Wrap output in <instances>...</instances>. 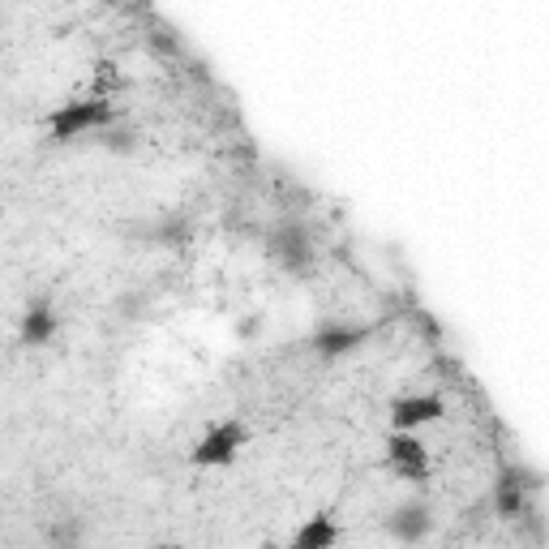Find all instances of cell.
<instances>
[{
	"label": "cell",
	"instance_id": "6da1fadb",
	"mask_svg": "<svg viewBox=\"0 0 549 549\" xmlns=\"http://www.w3.org/2000/svg\"><path fill=\"white\" fill-rule=\"evenodd\" d=\"M296 541H301V545H327V541H335V532H331L327 524H314V528H305Z\"/></svg>",
	"mask_w": 549,
	"mask_h": 549
}]
</instances>
